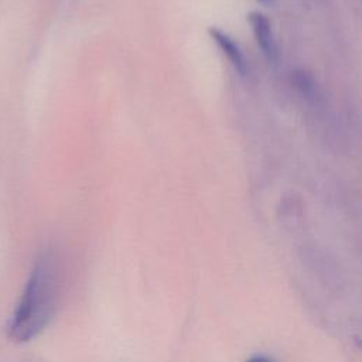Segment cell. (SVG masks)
Wrapping results in <instances>:
<instances>
[{
	"instance_id": "1",
	"label": "cell",
	"mask_w": 362,
	"mask_h": 362,
	"mask_svg": "<svg viewBox=\"0 0 362 362\" xmlns=\"http://www.w3.org/2000/svg\"><path fill=\"white\" fill-rule=\"evenodd\" d=\"M59 293V266L54 252L44 250L35 260L23 293L7 324V337L27 342L51 322Z\"/></svg>"
},
{
	"instance_id": "2",
	"label": "cell",
	"mask_w": 362,
	"mask_h": 362,
	"mask_svg": "<svg viewBox=\"0 0 362 362\" xmlns=\"http://www.w3.org/2000/svg\"><path fill=\"white\" fill-rule=\"evenodd\" d=\"M247 23L252 27L256 44L262 51L263 57L270 64H276L279 61V47L273 34L270 20L260 11H250L247 13Z\"/></svg>"
},
{
	"instance_id": "3",
	"label": "cell",
	"mask_w": 362,
	"mask_h": 362,
	"mask_svg": "<svg viewBox=\"0 0 362 362\" xmlns=\"http://www.w3.org/2000/svg\"><path fill=\"white\" fill-rule=\"evenodd\" d=\"M208 34L211 40L218 45L221 52L228 58L230 65L235 68V71L239 75H246L247 74V61L246 57L239 47V44L225 31H222L218 27H209Z\"/></svg>"
},
{
	"instance_id": "4",
	"label": "cell",
	"mask_w": 362,
	"mask_h": 362,
	"mask_svg": "<svg viewBox=\"0 0 362 362\" xmlns=\"http://www.w3.org/2000/svg\"><path fill=\"white\" fill-rule=\"evenodd\" d=\"M245 362H273V361L264 355H255V356L246 359Z\"/></svg>"
},
{
	"instance_id": "5",
	"label": "cell",
	"mask_w": 362,
	"mask_h": 362,
	"mask_svg": "<svg viewBox=\"0 0 362 362\" xmlns=\"http://www.w3.org/2000/svg\"><path fill=\"white\" fill-rule=\"evenodd\" d=\"M256 1H257L259 4H262V6H266V7L274 4V0H256Z\"/></svg>"
}]
</instances>
